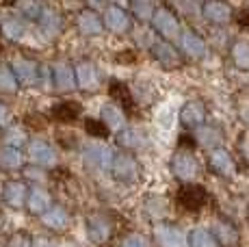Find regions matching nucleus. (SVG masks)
Listing matches in <instances>:
<instances>
[{"label": "nucleus", "instance_id": "nucleus-47", "mask_svg": "<svg viewBox=\"0 0 249 247\" xmlns=\"http://www.w3.org/2000/svg\"><path fill=\"white\" fill-rule=\"evenodd\" d=\"M241 117H243V120H245V122L249 124V104H247L245 108H241Z\"/></svg>", "mask_w": 249, "mask_h": 247}, {"label": "nucleus", "instance_id": "nucleus-49", "mask_svg": "<svg viewBox=\"0 0 249 247\" xmlns=\"http://www.w3.org/2000/svg\"><path fill=\"white\" fill-rule=\"evenodd\" d=\"M241 148H243V152H245V156L249 159V139L243 141V143H241Z\"/></svg>", "mask_w": 249, "mask_h": 247}, {"label": "nucleus", "instance_id": "nucleus-37", "mask_svg": "<svg viewBox=\"0 0 249 247\" xmlns=\"http://www.w3.org/2000/svg\"><path fill=\"white\" fill-rule=\"evenodd\" d=\"M85 132H87L93 141H102V139H107L111 130H108L98 117H85Z\"/></svg>", "mask_w": 249, "mask_h": 247}, {"label": "nucleus", "instance_id": "nucleus-16", "mask_svg": "<svg viewBox=\"0 0 249 247\" xmlns=\"http://www.w3.org/2000/svg\"><path fill=\"white\" fill-rule=\"evenodd\" d=\"M76 28L83 37H95L104 31V22L102 16L95 13L93 9H83V11L76 16Z\"/></svg>", "mask_w": 249, "mask_h": 247}, {"label": "nucleus", "instance_id": "nucleus-11", "mask_svg": "<svg viewBox=\"0 0 249 247\" xmlns=\"http://www.w3.org/2000/svg\"><path fill=\"white\" fill-rule=\"evenodd\" d=\"M37 28H39V35L46 41L56 39L61 35V31H63V16L54 7H44V13H41L39 22H37Z\"/></svg>", "mask_w": 249, "mask_h": 247}, {"label": "nucleus", "instance_id": "nucleus-14", "mask_svg": "<svg viewBox=\"0 0 249 247\" xmlns=\"http://www.w3.org/2000/svg\"><path fill=\"white\" fill-rule=\"evenodd\" d=\"M102 22H104V28H108L111 33H126L130 28V16L124 11L122 4H108L104 7V13H102Z\"/></svg>", "mask_w": 249, "mask_h": 247}, {"label": "nucleus", "instance_id": "nucleus-48", "mask_svg": "<svg viewBox=\"0 0 249 247\" xmlns=\"http://www.w3.org/2000/svg\"><path fill=\"white\" fill-rule=\"evenodd\" d=\"M238 22H241V24H249V13H241V16H238Z\"/></svg>", "mask_w": 249, "mask_h": 247}, {"label": "nucleus", "instance_id": "nucleus-44", "mask_svg": "<svg viewBox=\"0 0 249 247\" xmlns=\"http://www.w3.org/2000/svg\"><path fill=\"white\" fill-rule=\"evenodd\" d=\"M24 176H26V180H33V182H44V180L48 178V176L44 174V169L41 167H26L24 169Z\"/></svg>", "mask_w": 249, "mask_h": 247}, {"label": "nucleus", "instance_id": "nucleus-27", "mask_svg": "<svg viewBox=\"0 0 249 247\" xmlns=\"http://www.w3.org/2000/svg\"><path fill=\"white\" fill-rule=\"evenodd\" d=\"M193 139L197 145H202V148H208L210 152L221 148V141H223V132L219 130L217 126H210V124H204L202 128H197V130H193Z\"/></svg>", "mask_w": 249, "mask_h": 247}, {"label": "nucleus", "instance_id": "nucleus-39", "mask_svg": "<svg viewBox=\"0 0 249 247\" xmlns=\"http://www.w3.org/2000/svg\"><path fill=\"white\" fill-rule=\"evenodd\" d=\"M4 145H11V148H18L20 150V145L26 143V132H24V128L20 126H16V128H11L9 126L7 130H4ZM28 145V143H26Z\"/></svg>", "mask_w": 249, "mask_h": 247}, {"label": "nucleus", "instance_id": "nucleus-35", "mask_svg": "<svg viewBox=\"0 0 249 247\" xmlns=\"http://www.w3.org/2000/svg\"><path fill=\"white\" fill-rule=\"evenodd\" d=\"M18 87H20V83H18L11 65L0 63V93H16Z\"/></svg>", "mask_w": 249, "mask_h": 247}, {"label": "nucleus", "instance_id": "nucleus-12", "mask_svg": "<svg viewBox=\"0 0 249 247\" xmlns=\"http://www.w3.org/2000/svg\"><path fill=\"white\" fill-rule=\"evenodd\" d=\"M178 120L184 128L189 130H197V128L204 126L206 122V106L199 100H189V102L182 104L180 113H178Z\"/></svg>", "mask_w": 249, "mask_h": 247}, {"label": "nucleus", "instance_id": "nucleus-2", "mask_svg": "<svg viewBox=\"0 0 249 247\" xmlns=\"http://www.w3.org/2000/svg\"><path fill=\"white\" fill-rule=\"evenodd\" d=\"M171 174L180 180L182 184H193V180L199 176V163L191 150L180 148L171 159Z\"/></svg>", "mask_w": 249, "mask_h": 247}, {"label": "nucleus", "instance_id": "nucleus-42", "mask_svg": "<svg viewBox=\"0 0 249 247\" xmlns=\"http://www.w3.org/2000/svg\"><path fill=\"white\" fill-rule=\"evenodd\" d=\"M39 87L46 89V91H52V89H54V74H52V65H41Z\"/></svg>", "mask_w": 249, "mask_h": 247}, {"label": "nucleus", "instance_id": "nucleus-6", "mask_svg": "<svg viewBox=\"0 0 249 247\" xmlns=\"http://www.w3.org/2000/svg\"><path fill=\"white\" fill-rule=\"evenodd\" d=\"M11 70L13 74H16L18 83L22 85V87H39V78H41V65L37 63V61L33 59H22V56H18V59H13L11 63Z\"/></svg>", "mask_w": 249, "mask_h": 247}, {"label": "nucleus", "instance_id": "nucleus-23", "mask_svg": "<svg viewBox=\"0 0 249 247\" xmlns=\"http://www.w3.org/2000/svg\"><path fill=\"white\" fill-rule=\"evenodd\" d=\"M0 33L11 41H20L26 35V22L18 13H2L0 16Z\"/></svg>", "mask_w": 249, "mask_h": 247}, {"label": "nucleus", "instance_id": "nucleus-3", "mask_svg": "<svg viewBox=\"0 0 249 247\" xmlns=\"http://www.w3.org/2000/svg\"><path fill=\"white\" fill-rule=\"evenodd\" d=\"M111 172L119 182L132 184L141 178V165H139L135 154H130V152H117V154H115Z\"/></svg>", "mask_w": 249, "mask_h": 247}, {"label": "nucleus", "instance_id": "nucleus-34", "mask_svg": "<svg viewBox=\"0 0 249 247\" xmlns=\"http://www.w3.org/2000/svg\"><path fill=\"white\" fill-rule=\"evenodd\" d=\"M132 13H135V18L141 24H147V22H152L154 20V16H156V4L154 2H150V0H137L135 4H132Z\"/></svg>", "mask_w": 249, "mask_h": 247}, {"label": "nucleus", "instance_id": "nucleus-7", "mask_svg": "<svg viewBox=\"0 0 249 247\" xmlns=\"http://www.w3.org/2000/svg\"><path fill=\"white\" fill-rule=\"evenodd\" d=\"M176 202H178V206L184 208V211L195 212L206 206V202H208V191H206L204 187H199V184H182Z\"/></svg>", "mask_w": 249, "mask_h": 247}, {"label": "nucleus", "instance_id": "nucleus-25", "mask_svg": "<svg viewBox=\"0 0 249 247\" xmlns=\"http://www.w3.org/2000/svg\"><path fill=\"white\" fill-rule=\"evenodd\" d=\"M213 236L217 239V243L221 247H238L241 243V234H238L236 226H232L230 221H223V219H217L213 223Z\"/></svg>", "mask_w": 249, "mask_h": 247}, {"label": "nucleus", "instance_id": "nucleus-31", "mask_svg": "<svg viewBox=\"0 0 249 247\" xmlns=\"http://www.w3.org/2000/svg\"><path fill=\"white\" fill-rule=\"evenodd\" d=\"M22 165H24V154L18 148H11V145L0 148V169L13 172V169H20Z\"/></svg>", "mask_w": 249, "mask_h": 247}, {"label": "nucleus", "instance_id": "nucleus-38", "mask_svg": "<svg viewBox=\"0 0 249 247\" xmlns=\"http://www.w3.org/2000/svg\"><path fill=\"white\" fill-rule=\"evenodd\" d=\"M232 61L238 70H249V41H236L232 44Z\"/></svg>", "mask_w": 249, "mask_h": 247}, {"label": "nucleus", "instance_id": "nucleus-21", "mask_svg": "<svg viewBox=\"0 0 249 247\" xmlns=\"http://www.w3.org/2000/svg\"><path fill=\"white\" fill-rule=\"evenodd\" d=\"M152 54H154V59L167 70H176V68H180L182 65L180 52L176 50V46L171 44V41H165V39L159 41V44L152 48Z\"/></svg>", "mask_w": 249, "mask_h": 247}, {"label": "nucleus", "instance_id": "nucleus-15", "mask_svg": "<svg viewBox=\"0 0 249 247\" xmlns=\"http://www.w3.org/2000/svg\"><path fill=\"white\" fill-rule=\"evenodd\" d=\"M208 167L221 178H232L236 174V163H234L232 154L223 148H217L208 154Z\"/></svg>", "mask_w": 249, "mask_h": 247}, {"label": "nucleus", "instance_id": "nucleus-28", "mask_svg": "<svg viewBox=\"0 0 249 247\" xmlns=\"http://www.w3.org/2000/svg\"><path fill=\"white\" fill-rule=\"evenodd\" d=\"M117 143L126 150H141L147 145V135L143 132V128L128 126L117 135Z\"/></svg>", "mask_w": 249, "mask_h": 247}, {"label": "nucleus", "instance_id": "nucleus-32", "mask_svg": "<svg viewBox=\"0 0 249 247\" xmlns=\"http://www.w3.org/2000/svg\"><path fill=\"white\" fill-rule=\"evenodd\" d=\"M16 11H18V16H20L24 22H39L41 13H44V4L24 0V2L16 4Z\"/></svg>", "mask_w": 249, "mask_h": 247}, {"label": "nucleus", "instance_id": "nucleus-36", "mask_svg": "<svg viewBox=\"0 0 249 247\" xmlns=\"http://www.w3.org/2000/svg\"><path fill=\"white\" fill-rule=\"evenodd\" d=\"M189 247H219V243L210 230L197 228V230H193L189 234Z\"/></svg>", "mask_w": 249, "mask_h": 247}, {"label": "nucleus", "instance_id": "nucleus-51", "mask_svg": "<svg viewBox=\"0 0 249 247\" xmlns=\"http://www.w3.org/2000/svg\"><path fill=\"white\" fill-rule=\"evenodd\" d=\"M0 228H2V215H0Z\"/></svg>", "mask_w": 249, "mask_h": 247}, {"label": "nucleus", "instance_id": "nucleus-19", "mask_svg": "<svg viewBox=\"0 0 249 247\" xmlns=\"http://www.w3.org/2000/svg\"><path fill=\"white\" fill-rule=\"evenodd\" d=\"M83 115V108H80L78 102L74 100H59V102L52 104L50 108V117L59 124H71Z\"/></svg>", "mask_w": 249, "mask_h": 247}, {"label": "nucleus", "instance_id": "nucleus-41", "mask_svg": "<svg viewBox=\"0 0 249 247\" xmlns=\"http://www.w3.org/2000/svg\"><path fill=\"white\" fill-rule=\"evenodd\" d=\"M35 241L26 234V232H13L7 241V247H33Z\"/></svg>", "mask_w": 249, "mask_h": 247}, {"label": "nucleus", "instance_id": "nucleus-22", "mask_svg": "<svg viewBox=\"0 0 249 247\" xmlns=\"http://www.w3.org/2000/svg\"><path fill=\"white\" fill-rule=\"evenodd\" d=\"M2 199H4V204L11 208L26 206L28 187L22 182V180H9V182H4V187H2Z\"/></svg>", "mask_w": 249, "mask_h": 247}, {"label": "nucleus", "instance_id": "nucleus-9", "mask_svg": "<svg viewBox=\"0 0 249 247\" xmlns=\"http://www.w3.org/2000/svg\"><path fill=\"white\" fill-rule=\"evenodd\" d=\"M76 80H78V89L80 91L93 93L100 89V70L93 61L83 59L76 63Z\"/></svg>", "mask_w": 249, "mask_h": 247}, {"label": "nucleus", "instance_id": "nucleus-5", "mask_svg": "<svg viewBox=\"0 0 249 247\" xmlns=\"http://www.w3.org/2000/svg\"><path fill=\"white\" fill-rule=\"evenodd\" d=\"M152 24H154V31L159 33V35L165 37V41L180 39V35H182L178 16H176L169 7H159L156 9V16H154V20H152Z\"/></svg>", "mask_w": 249, "mask_h": 247}, {"label": "nucleus", "instance_id": "nucleus-18", "mask_svg": "<svg viewBox=\"0 0 249 247\" xmlns=\"http://www.w3.org/2000/svg\"><path fill=\"white\" fill-rule=\"evenodd\" d=\"M178 44H180V50L184 52L189 59H204L206 52H208L206 41L197 35V33H193V31H182Z\"/></svg>", "mask_w": 249, "mask_h": 247}, {"label": "nucleus", "instance_id": "nucleus-43", "mask_svg": "<svg viewBox=\"0 0 249 247\" xmlns=\"http://www.w3.org/2000/svg\"><path fill=\"white\" fill-rule=\"evenodd\" d=\"M176 120V113H169V108H160L159 115H156V124L162 128V130H171Z\"/></svg>", "mask_w": 249, "mask_h": 247}, {"label": "nucleus", "instance_id": "nucleus-50", "mask_svg": "<svg viewBox=\"0 0 249 247\" xmlns=\"http://www.w3.org/2000/svg\"><path fill=\"white\" fill-rule=\"evenodd\" d=\"M2 137H4V135H2V128H0V139H2Z\"/></svg>", "mask_w": 249, "mask_h": 247}, {"label": "nucleus", "instance_id": "nucleus-20", "mask_svg": "<svg viewBox=\"0 0 249 247\" xmlns=\"http://www.w3.org/2000/svg\"><path fill=\"white\" fill-rule=\"evenodd\" d=\"M202 18L206 22H210V24H214V26H223L232 20V7L226 4V2H217V0H213V2L202 4Z\"/></svg>", "mask_w": 249, "mask_h": 247}, {"label": "nucleus", "instance_id": "nucleus-8", "mask_svg": "<svg viewBox=\"0 0 249 247\" xmlns=\"http://www.w3.org/2000/svg\"><path fill=\"white\" fill-rule=\"evenodd\" d=\"M154 241L159 247H189V236L171 223H156Z\"/></svg>", "mask_w": 249, "mask_h": 247}, {"label": "nucleus", "instance_id": "nucleus-45", "mask_svg": "<svg viewBox=\"0 0 249 247\" xmlns=\"http://www.w3.org/2000/svg\"><path fill=\"white\" fill-rule=\"evenodd\" d=\"M33 247H68V245L61 243V241H52V239H35Z\"/></svg>", "mask_w": 249, "mask_h": 247}, {"label": "nucleus", "instance_id": "nucleus-17", "mask_svg": "<svg viewBox=\"0 0 249 247\" xmlns=\"http://www.w3.org/2000/svg\"><path fill=\"white\" fill-rule=\"evenodd\" d=\"M108 93H111V102L122 106L126 113L135 111V91H132V87H128L124 80L113 78L111 83H108Z\"/></svg>", "mask_w": 249, "mask_h": 247}, {"label": "nucleus", "instance_id": "nucleus-30", "mask_svg": "<svg viewBox=\"0 0 249 247\" xmlns=\"http://www.w3.org/2000/svg\"><path fill=\"white\" fill-rule=\"evenodd\" d=\"M41 223L48 228V230H65L70 226V212L65 211L63 206H52L46 215L39 217Z\"/></svg>", "mask_w": 249, "mask_h": 247}, {"label": "nucleus", "instance_id": "nucleus-40", "mask_svg": "<svg viewBox=\"0 0 249 247\" xmlns=\"http://www.w3.org/2000/svg\"><path fill=\"white\" fill-rule=\"evenodd\" d=\"M122 247H150V239L141 232H130V234L124 236Z\"/></svg>", "mask_w": 249, "mask_h": 247}, {"label": "nucleus", "instance_id": "nucleus-4", "mask_svg": "<svg viewBox=\"0 0 249 247\" xmlns=\"http://www.w3.org/2000/svg\"><path fill=\"white\" fill-rule=\"evenodd\" d=\"M26 154H28V159H31V163L35 165V167H41V169L54 167V165L59 163V154H56V150L44 139L28 141Z\"/></svg>", "mask_w": 249, "mask_h": 247}, {"label": "nucleus", "instance_id": "nucleus-13", "mask_svg": "<svg viewBox=\"0 0 249 247\" xmlns=\"http://www.w3.org/2000/svg\"><path fill=\"white\" fill-rule=\"evenodd\" d=\"M98 120L102 122L108 130L117 132V135L124 130V128H128L126 126V111H124L122 106H117L115 102H104L102 106H100Z\"/></svg>", "mask_w": 249, "mask_h": 247}, {"label": "nucleus", "instance_id": "nucleus-10", "mask_svg": "<svg viewBox=\"0 0 249 247\" xmlns=\"http://www.w3.org/2000/svg\"><path fill=\"white\" fill-rule=\"evenodd\" d=\"M52 74H54V89L61 93H70L78 89V80H76V65L68 61H56L52 65Z\"/></svg>", "mask_w": 249, "mask_h": 247}, {"label": "nucleus", "instance_id": "nucleus-26", "mask_svg": "<svg viewBox=\"0 0 249 247\" xmlns=\"http://www.w3.org/2000/svg\"><path fill=\"white\" fill-rule=\"evenodd\" d=\"M52 208V195L46 191L44 187H31L28 191V199H26V211L33 215H46Z\"/></svg>", "mask_w": 249, "mask_h": 247}, {"label": "nucleus", "instance_id": "nucleus-46", "mask_svg": "<svg viewBox=\"0 0 249 247\" xmlns=\"http://www.w3.org/2000/svg\"><path fill=\"white\" fill-rule=\"evenodd\" d=\"M9 108H7V104L4 102H0V128L2 126H9Z\"/></svg>", "mask_w": 249, "mask_h": 247}, {"label": "nucleus", "instance_id": "nucleus-1", "mask_svg": "<svg viewBox=\"0 0 249 247\" xmlns=\"http://www.w3.org/2000/svg\"><path fill=\"white\" fill-rule=\"evenodd\" d=\"M115 154L117 152L108 143H104V141H85V143H80V159H83V163L91 169H98V172H108L113 167Z\"/></svg>", "mask_w": 249, "mask_h": 247}, {"label": "nucleus", "instance_id": "nucleus-33", "mask_svg": "<svg viewBox=\"0 0 249 247\" xmlns=\"http://www.w3.org/2000/svg\"><path fill=\"white\" fill-rule=\"evenodd\" d=\"M132 39L137 41L139 48H154L156 44H159V39H156V33L152 31L150 26H135L132 28Z\"/></svg>", "mask_w": 249, "mask_h": 247}, {"label": "nucleus", "instance_id": "nucleus-29", "mask_svg": "<svg viewBox=\"0 0 249 247\" xmlns=\"http://www.w3.org/2000/svg\"><path fill=\"white\" fill-rule=\"evenodd\" d=\"M143 211H145L147 219H152L156 223H162V219H167V215H169V202H167L165 197H160V195H152V197L145 199Z\"/></svg>", "mask_w": 249, "mask_h": 247}, {"label": "nucleus", "instance_id": "nucleus-24", "mask_svg": "<svg viewBox=\"0 0 249 247\" xmlns=\"http://www.w3.org/2000/svg\"><path fill=\"white\" fill-rule=\"evenodd\" d=\"M113 234V228L111 223L104 219L102 215H91L87 219V236L91 243L95 245H104Z\"/></svg>", "mask_w": 249, "mask_h": 247}]
</instances>
